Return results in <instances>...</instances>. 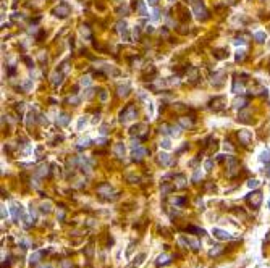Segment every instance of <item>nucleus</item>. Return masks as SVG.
Segmentation results:
<instances>
[{
  "instance_id": "nucleus-4",
  "label": "nucleus",
  "mask_w": 270,
  "mask_h": 268,
  "mask_svg": "<svg viewBox=\"0 0 270 268\" xmlns=\"http://www.w3.org/2000/svg\"><path fill=\"white\" fill-rule=\"evenodd\" d=\"M220 252H222V247H220V246H217L215 249H212L210 252H209V254H210V255H218Z\"/></svg>"
},
{
  "instance_id": "nucleus-8",
  "label": "nucleus",
  "mask_w": 270,
  "mask_h": 268,
  "mask_svg": "<svg viewBox=\"0 0 270 268\" xmlns=\"http://www.w3.org/2000/svg\"><path fill=\"white\" fill-rule=\"evenodd\" d=\"M269 208H270V200H269Z\"/></svg>"
},
{
  "instance_id": "nucleus-5",
  "label": "nucleus",
  "mask_w": 270,
  "mask_h": 268,
  "mask_svg": "<svg viewBox=\"0 0 270 268\" xmlns=\"http://www.w3.org/2000/svg\"><path fill=\"white\" fill-rule=\"evenodd\" d=\"M256 39L259 40V42H264V39H265V34H264V32H257V34H256Z\"/></svg>"
},
{
  "instance_id": "nucleus-3",
  "label": "nucleus",
  "mask_w": 270,
  "mask_h": 268,
  "mask_svg": "<svg viewBox=\"0 0 270 268\" xmlns=\"http://www.w3.org/2000/svg\"><path fill=\"white\" fill-rule=\"evenodd\" d=\"M41 259V252H36L34 255H31V263H37Z\"/></svg>"
},
{
  "instance_id": "nucleus-1",
  "label": "nucleus",
  "mask_w": 270,
  "mask_h": 268,
  "mask_svg": "<svg viewBox=\"0 0 270 268\" xmlns=\"http://www.w3.org/2000/svg\"><path fill=\"white\" fill-rule=\"evenodd\" d=\"M212 232H214V236L218 237V239H222V241H225V239H230V237H231L226 231H222V229H218V228H214Z\"/></svg>"
},
{
  "instance_id": "nucleus-2",
  "label": "nucleus",
  "mask_w": 270,
  "mask_h": 268,
  "mask_svg": "<svg viewBox=\"0 0 270 268\" xmlns=\"http://www.w3.org/2000/svg\"><path fill=\"white\" fill-rule=\"evenodd\" d=\"M165 263H170V255L163 254V255H160V257H159L157 265H165Z\"/></svg>"
},
{
  "instance_id": "nucleus-7",
  "label": "nucleus",
  "mask_w": 270,
  "mask_h": 268,
  "mask_svg": "<svg viewBox=\"0 0 270 268\" xmlns=\"http://www.w3.org/2000/svg\"><path fill=\"white\" fill-rule=\"evenodd\" d=\"M257 184L259 183H257L256 179H252V181H249V188H257Z\"/></svg>"
},
{
  "instance_id": "nucleus-6",
  "label": "nucleus",
  "mask_w": 270,
  "mask_h": 268,
  "mask_svg": "<svg viewBox=\"0 0 270 268\" xmlns=\"http://www.w3.org/2000/svg\"><path fill=\"white\" fill-rule=\"evenodd\" d=\"M123 150H125V149H123V145L122 144H118L117 147H115V152H117V155H122V152Z\"/></svg>"
}]
</instances>
